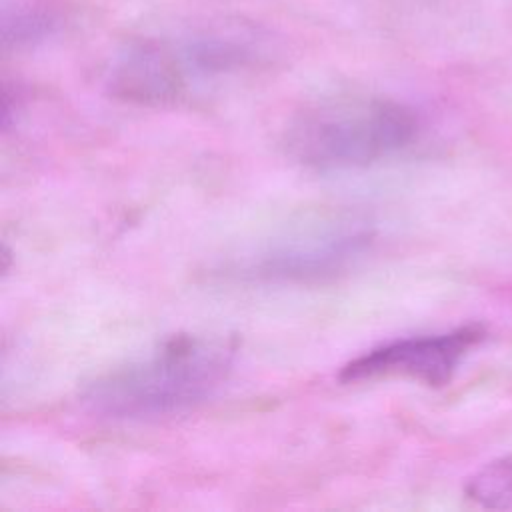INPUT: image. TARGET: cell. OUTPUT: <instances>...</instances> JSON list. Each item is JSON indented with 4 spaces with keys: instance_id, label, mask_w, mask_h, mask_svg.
Masks as SVG:
<instances>
[{
    "instance_id": "obj_6",
    "label": "cell",
    "mask_w": 512,
    "mask_h": 512,
    "mask_svg": "<svg viewBox=\"0 0 512 512\" xmlns=\"http://www.w3.org/2000/svg\"><path fill=\"white\" fill-rule=\"evenodd\" d=\"M60 18L54 10L38 4L16 6L4 14L2 38L6 48H24L46 40L58 28Z\"/></svg>"
},
{
    "instance_id": "obj_5",
    "label": "cell",
    "mask_w": 512,
    "mask_h": 512,
    "mask_svg": "<svg viewBox=\"0 0 512 512\" xmlns=\"http://www.w3.org/2000/svg\"><path fill=\"white\" fill-rule=\"evenodd\" d=\"M482 338L484 328L468 324L444 334L392 340L344 364L338 378L342 382H362L382 376H406L438 388L452 380L460 362Z\"/></svg>"
},
{
    "instance_id": "obj_3",
    "label": "cell",
    "mask_w": 512,
    "mask_h": 512,
    "mask_svg": "<svg viewBox=\"0 0 512 512\" xmlns=\"http://www.w3.org/2000/svg\"><path fill=\"white\" fill-rule=\"evenodd\" d=\"M420 132L416 112L376 94H338L298 112L282 138L286 154L318 172L376 164L408 148Z\"/></svg>"
},
{
    "instance_id": "obj_1",
    "label": "cell",
    "mask_w": 512,
    "mask_h": 512,
    "mask_svg": "<svg viewBox=\"0 0 512 512\" xmlns=\"http://www.w3.org/2000/svg\"><path fill=\"white\" fill-rule=\"evenodd\" d=\"M266 58V38L248 24H196L126 40L112 54L104 84L122 102L172 106L256 70Z\"/></svg>"
},
{
    "instance_id": "obj_4",
    "label": "cell",
    "mask_w": 512,
    "mask_h": 512,
    "mask_svg": "<svg viewBox=\"0 0 512 512\" xmlns=\"http://www.w3.org/2000/svg\"><path fill=\"white\" fill-rule=\"evenodd\" d=\"M372 230L360 222H332L272 240L234 264L230 274L262 284H312L338 276L372 244Z\"/></svg>"
},
{
    "instance_id": "obj_7",
    "label": "cell",
    "mask_w": 512,
    "mask_h": 512,
    "mask_svg": "<svg viewBox=\"0 0 512 512\" xmlns=\"http://www.w3.org/2000/svg\"><path fill=\"white\" fill-rule=\"evenodd\" d=\"M464 492L482 508L512 510V454L482 466L466 480Z\"/></svg>"
},
{
    "instance_id": "obj_2",
    "label": "cell",
    "mask_w": 512,
    "mask_h": 512,
    "mask_svg": "<svg viewBox=\"0 0 512 512\" xmlns=\"http://www.w3.org/2000/svg\"><path fill=\"white\" fill-rule=\"evenodd\" d=\"M236 344L224 336L176 334L144 356L98 376L82 394L98 416H168L208 400L228 378Z\"/></svg>"
}]
</instances>
